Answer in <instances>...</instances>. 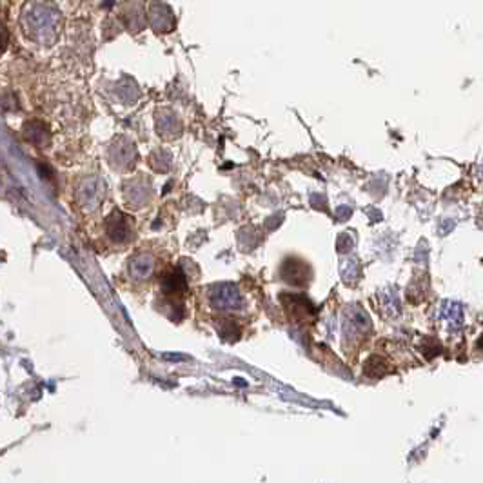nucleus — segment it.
<instances>
[{"label":"nucleus","mask_w":483,"mask_h":483,"mask_svg":"<svg viewBox=\"0 0 483 483\" xmlns=\"http://www.w3.org/2000/svg\"><path fill=\"white\" fill-rule=\"evenodd\" d=\"M42 15V8H36L35 11H33L31 15H29V20H36V22H31V31H36V33H46L50 31L51 27H53V22H55V13H44V17H41Z\"/></svg>","instance_id":"nucleus-5"},{"label":"nucleus","mask_w":483,"mask_h":483,"mask_svg":"<svg viewBox=\"0 0 483 483\" xmlns=\"http://www.w3.org/2000/svg\"><path fill=\"white\" fill-rule=\"evenodd\" d=\"M108 233L113 240H117V241L131 240L130 220L125 218L122 213H113L111 218L108 220Z\"/></svg>","instance_id":"nucleus-2"},{"label":"nucleus","mask_w":483,"mask_h":483,"mask_svg":"<svg viewBox=\"0 0 483 483\" xmlns=\"http://www.w3.org/2000/svg\"><path fill=\"white\" fill-rule=\"evenodd\" d=\"M130 271L131 276L136 278V280H146L155 271V260H153V256L144 255V253L133 256V260L130 262Z\"/></svg>","instance_id":"nucleus-3"},{"label":"nucleus","mask_w":483,"mask_h":483,"mask_svg":"<svg viewBox=\"0 0 483 483\" xmlns=\"http://www.w3.org/2000/svg\"><path fill=\"white\" fill-rule=\"evenodd\" d=\"M211 304L224 311H238L244 307V298L233 284H220L211 289Z\"/></svg>","instance_id":"nucleus-1"},{"label":"nucleus","mask_w":483,"mask_h":483,"mask_svg":"<svg viewBox=\"0 0 483 483\" xmlns=\"http://www.w3.org/2000/svg\"><path fill=\"white\" fill-rule=\"evenodd\" d=\"M282 274L289 284H295V286H302L305 280V267L302 262L296 264L295 260H289L286 265L282 267Z\"/></svg>","instance_id":"nucleus-4"}]
</instances>
